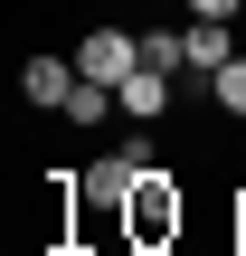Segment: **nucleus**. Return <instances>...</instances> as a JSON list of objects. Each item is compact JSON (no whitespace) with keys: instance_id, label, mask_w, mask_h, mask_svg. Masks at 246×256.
I'll list each match as a JSON object with an SVG mask.
<instances>
[{"instance_id":"nucleus-5","label":"nucleus","mask_w":246,"mask_h":256,"mask_svg":"<svg viewBox=\"0 0 246 256\" xmlns=\"http://www.w3.org/2000/svg\"><path fill=\"white\" fill-rule=\"evenodd\" d=\"M171 86H180V76H161V66H133V76L114 86L123 124H171Z\"/></svg>"},{"instance_id":"nucleus-9","label":"nucleus","mask_w":246,"mask_h":256,"mask_svg":"<svg viewBox=\"0 0 246 256\" xmlns=\"http://www.w3.org/2000/svg\"><path fill=\"white\" fill-rule=\"evenodd\" d=\"M190 19H246V0H180Z\"/></svg>"},{"instance_id":"nucleus-3","label":"nucleus","mask_w":246,"mask_h":256,"mask_svg":"<svg viewBox=\"0 0 246 256\" xmlns=\"http://www.w3.org/2000/svg\"><path fill=\"white\" fill-rule=\"evenodd\" d=\"M76 66H85L95 86H123V76L142 66V28H85V38H76Z\"/></svg>"},{"instance_id":"nucleus-2","label":"nucleus","mask_w":246,"mask_h":256,"mask_svg":"<svg viewBox=\"0 0 246 256\" xmlns=\"http://www.w3.org/2000/svg\"><path fill=\"white\" fill-rule=\"evenodd\" d=\"M142 171H152V124H142L133 142H114V152H95V171H76V200H85L95 218H104V209L123 218V200L142 190Z\"/></svg>"},{"instance_id":"nucleus-7","label":"nucleus","mask_w":246,"mask_h":256,"mask_svg":"<svg viewBox=\"0 0 246 256\" xmlns=\"http://www.w3.org/2000/svg\"><path fill=\"white\" fill-rule=\"evenodd\" d=\"M142 66L180 76V66H190V28H142Z\"/></svg>"},{"instance_id":"nucleus-8","label":"nucleus","mask_w":246,"mask_h":256,"mask_svg":"<svg viewBox=\"0 0 246 256\" xmlns=\"http://www.w3.org/2000/svg\"><path fill=\"white\" fill-rule=\"evenodd\" d=\"M209 104H218L228 124H246V57H237V66H218V76H209Z\"/></svg>"},{"instance_id":"nucleus-4","label":"nucleus","mask_w":246,"mask_h":256,"mask_svg":"<svg viewBox=\"0 0 246 256\" xmlns=\"http://www.w3.org/2000/svg\"><path fill=\"white\" fill-rule=\"evenodd\" d=\"M76 76H85L76 57H28V66H19V95H28L38 114H66V95H76Z\"/></svg>"},{"instance_id":"nucleus-1","label":"nucleus","mask_w":246,"mask_h":256,"mask_svg":"<svg viewBox=\"0 0 246 256\" xmlns=\"http://www.w3.org/2000/svg\"><path fill=\"white\" fill-rule=\"evenodd\" d=\"M180 228H190V190H180V171H171V162H152V171H142V190L123 200V238H133V247H171Z\"/></svg>"},{"instance_id":"nucleus-6","label":"nucleus","mask_w":246,"mask_h":256,"mask_svg":"<svg viewBox=\"0 0 246 256\" xmlns=\"http://www.w3.org/2000/svg\"><path fill=\"white\" fill-rule=\"evenodd\" d=\"M104 114H123V104H114V86H95V76H76V95H66V114H57V124H85V133H95Z\"/></svg>"}]
</instances>
